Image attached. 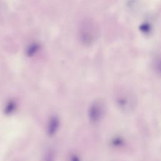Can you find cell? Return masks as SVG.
I'll list each match as a JSON object with an SVG mask.
<instances>
[{"label": "cell", "mask_w": 161, "mask_h": 161, "mask_svg": "<svg viewBox=\"0 0 161 161\" xmlns=\"http://www.w3.org/2000/svg\"><path fill=\"white\" fill-rule=\"evenodd\" d=\"M60 125V122L58 117L53 116L50 119L47 125V134L48 135L52 136L57 132Z\"/></svg>", "instance_id": "obj_3"}, {"label": "cell", "mask_w": 161, "mask_h": 161, "mask_svg": "<svg viewBox=\"0 0 161 161\" xmlns=\"http://www.w3.org/2000/svg\"><path fill=\"white\" fill-rule=\"evenodd\" d=\"M54 154L51 151H48V152L46 153L45 158L44 159V161H54Z\"/></svg>", "instance_id": "obj_8"}, {"label": "cell", "mask_w": 161, "mask_h": 161, "mask_svg": "<svg viewBox=\"0 0 161 161\" xmlns=\"http://www.w3.org/2000/svg\"><path fill=\"white\" fill-rule=\"evenodd\" d=\"M103 106L100 103H95L89 108V117L93 123L98 122L103 115Z\"/></svg>", "instance_id": "obj_1"}, {"label": "cell", "mask_w": 161, "mask_h": 161, "mask_svg": "<svg viewBox=\"0 0 161 161\" xmlns=\"http://www.w3.org/2000/svg\"><path fill=\"white\" fill-rule=\"evenodd\" d=\"M40 48V46L37 43H32L28 47L27 50V55L29 57L34 55L38 52Z\"/></svg>", "instance_id": "obj_4"}, {"label": "cell", "mask_w": 161, "mask_h": 161, "mask_svg": "<svg viewBox=\"0 0 161 161\" xmlns=\"http://www.w3.org/2000/svg\"><path fill=\"white\" fill-rule=\"evenodd\" d=\"M71 161H79V159L78 157L76 155H73L71 157Z\"/></svg>", "instance_id": "obj_9"}, {"label": "cell", "mask_w": 161, "mask_h": 161, "mask_svg": "<svg viewBox=\"0 0 161 161\" xmlns=\"http://www.w3.org/2000/svg\"><path fill=\"white\" fill-rule=\"evenodd\" d=\"M16 108V104L15 103L13 102H10L8 104H7L6 107L5 108L6 113H10L12 112H13L14 110H15Z\"/></svg>", "instance_id": "obj_6"}, {"label": "cell", "mask_w": 161, "mask_h": 161, "mask_svg": "<svg viewBox=\"0 0 161 161\" xmlns=\"http://www.w3.org/2000/svg\"><path fill=\"white\" fill-rule=\"evenodd\" d=\"M140 31L145 35H148L151 32V26L148 23H144L140 26Z\"/></svg>", "instance_id": "obj_5"}, {"label": "cell", "mask_w": 161, "mask_h": 161, "mask_svg": "<svg viewBox=\"0 0 161 161\" xmlns=\"http://www.w3.org/2000/svg\"><path fill=\"white\" fill-rule=\"evenodd\" d=\"M154 69L156 72L161 74V57L157 58L154 62Z\"/></svg>", "instance_id": "obj_7"}, {"label": "cell", "mask_w": 161, "mask_h": 161, "mask_svg": "<svg viewBox=\"0 0 161 161\" xmlns=\"http://www.w3.org/2000/svg\"><path fill=\"white\" fill-rule=\"evenodd\" d=\"M117 103L120 108L124 110L132 108L133 104H135L132 100V97L128 94L119 96L117 99Z\"/></svg>", "instance_id": "obj_2"}]
</instances>
